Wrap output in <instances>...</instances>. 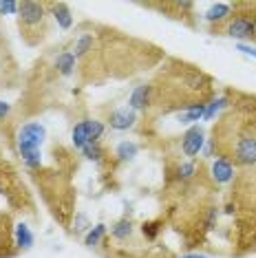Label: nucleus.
<instances>
[{"instance_id": "15", "label": "nucleus", "mask_w": 256, "mask_h": 258, "mask_svg": "<svg viewBox=\"0 0 256 258\" xmlns=\"http://www.w3.org/2000/svg\"><path fill=\"white\" fill-rule=\"evenodd\" d=\"M203 113H206V106L188 108V110H183V113H179V121H181V124H192V121H199Z\"/></svg>"}, {"instance_id": "16", "label": "nucleus", "mask_w": 256, "mask_h": 258, "mask_svg": "<svg viewBox=\"0 0 256 258\" xmlns=\"http://www.w3.org/2000/svg\"><path fill=\"white\" fill-rule=\"evenodd\" d=\"M89 142H91V139H89V133H86V124L82 121V124H78L73 128V144H75V148L82 150Z\"/></svg>"}, {"instance_id": "13", "label": "nucleus", "mask_w": 256, "mask_h": 258, "mask_svg": "<svg viewBox=\"0 0 256 258\" xmlns=\"http://www.w3.org/2000/svg\"><path fill=\"white\" fill-rule=\"evenodd\" d=\"M49 9L53 11L57 25H60L62 29H71L73 18H71V11H69V5H64V3H51Z\"/></svg>"}, {"instance_id": "11", "label": "nucleus", "mask_w": 256, "mask_h": 258, "mask_svg": "<svg viewBox=\"0 0 256 258\" xmlns=\"http://www.w3.org/2000/svg\"><path fill=\"white\" fill-rule=\"evenodd\" d=\"M212 179L217 183H228L234 179V166L225 159H217L212 163Z\"/></svg>"}, {"instance_id": "17", "label": "nucleus", "mask_w": 256, "mask_h": 258, "mask_svg": "<svg viewBox=\"0 0 256 258\" xmlns=\"http://www.w3.org/2000/svg\"><path fill=\"white\" fill-rule=\"evenodd\" d=\"M55 67L60 69L62 75H69V73H71L73 69H75V53H62L60 57H57Z\"/></svg>"}, {"instance_id": "20", "label": "nucleus", "mask_w": 256, "mask_h": 258, "mask_svg": "<svg viewBox=\"0 0 256 258\" xmlns=\"http://www.w3.org/2000/svg\"><path fill=\"white\" fill-rule=\"evenodd\" d=\"M137 155V144H133V142H121L117 146V157L119 159H133V157Z\"/></svg>"}, {"instance_id": "7", "label": "nucleus", "mask_w": 256, "mask_h": 258, "mask_svg": "<svg viewBox=\"0 0 256 258\" xmlns=\"http://www.w3.org/2000/svg\"><path fill=\"white\" fill-rule=\"evenodd\" d=\"M14 256V230L9 214L0 212V258Z\"/></svg>"}, {"instance_id": "21", "label": "nucleus", "mask_w": 256, "mask_h": 258, "mask_svg": "<svg viewBox=\"0 0 256 258\" xmlns=\"http://www.w3.org/2000/svg\"><path fill=\"white\" fill-rule=\"evenodd\" d=\"M82 152H84V157H89V159H95V161H100L102 157H104V150L100 148V144H97V142H89L82 148Z\"/></svg>"}, {"instance_id": "9", "label": "nucleus", "mask_w": 256, "mask_h": 258, "mask_svg": "<svg viewBox=\"0 0 256 258\" xmlns=\"http://www.w3.org/2000/svg\"><path fill=\"white\" fill-rule=\"evenodd\" d=\"M230 16H232V5H228V3H217L206 11V20L210 22V25H217L214 31H217L221 25H225Z\"/></svg>"}, {"instance_id": "3", "label": "nucleus", "mask_w": 256, "mask_h": 258, "mask_svg": "<svg viewBox=\"0 0 256 258\" xmlns=\"http://www.w3.org/2000/svg\"><path fill=\"white\" fill-rule=\"evenodd\" d=\"M46 9L49 5L44 3H33L25 0L18 5V22H20V33L27 44H38L46 33Z\"/></svg>"}, {"instance_id": "23", "label": "nucleus", "mask_w": 256, "mask_h": 258, "mask_svg": "<svg viewBox=\"0 0 256 258\" xmlns=\"http://www.w3.org/2000/svg\"><path fill=\"white\" fill-rule=\"evenodd\" d=\"M18 11V3H0V14H16Z\"/></svg>"}, {"instance_id": "1", "label": "nucleus", "mask_w": 256, "mask_h": 258, "mask_svg": "<svg viewBox=\"0 0 256 258\" xmlns=\"http://www.w3.org/2000/svg\"><path fill=\"white\" fill-rule=\"evenodd\" d=\"M232 166L249 168L256 163V97L238 95L212 128L210 155Z\"/></svg>"}, {"instance_id": "22", "label": "nucleus", "mask_w": 256, "mask_h": 258, "mask_svg": "<svg viewBox=\"0 0 256 258\" xmlns=\"http://www.w3.org/2000/svg\"><path fill=\"white\" fill-rule=\"evenodd\" d=\"M195 163H183V166L181 168H179V177H181V179H190L192 177V174H195Z\"/></svg>"}, {"instance_id": "5", "label": "nucleus", "mask_w": 256, "mask_h": 258, "mask_svg": "<svg viewBox=\"0 0 256 258\" xmlns=\"http://www.w3.org/2000/svg\"><path fill=\"white\" fill-rule=\"evenodd\" d=\"M44 126L38 124V121H31V124L22 126L18 133V150L22 155V159L29 168H40V146L44 142Z\"/></svg>"}, {"instance_id": "19", "label": "nucleus", "mask_w": 256, "mask_h": 258, "mask_svg": "<svg viewBox=\"0 0 256 258\" xmlns=\"http://www.w3.org/2000/svg\"><path fill=\"white\" fill-rule=\"evenodd\" d=\"M133 234V227H131V221H119V223H115V227H113V236L117 238V240H124L128 238Z\"/></svg>"}, {"instance_id": "10", "label": "nucleus", "mask_w": 256, "mask_h": 258, "mask_svg": "<svg viewBox=\"0 0 256 258\" xmlns=\"http://www.w3.org/2000/svg\"><path fill=\"white\" fill-rule=\"evenodd\" d=\"M133 124H135V110L128 106L115 110V113L110 115V126H113L115 131H126V128H131Z\"/></svg>"}, {"instance_id": "27", "label": "nucleus", "mask_w": 256, "mask_h": 258, "mask_svg": "<svg viewBox=\"0 0 256 258\" xmlns=\"http://www.w3.org/2000/svg\"><path fill=\"white\" fill-rule=\"evenodd\" d=\"M181 258H208V256H203V254H188V256H181Z\"/></svg>"}, {"instance_id": "28", "label": "nucleus", "mask_w": 256, "mask_h": 258, "mask_svg": "<svg viewBox=\"0 0 256 258\" xmlns=\"http://www.w3.org/2000/svg\"><path fill=\"white\" fill-rule=\"evenodd\" d=\"M254 38H256V25H254Z\"/></svg>"}, {"instance_id": "18", "label": "nucleus", "mask_w": 256, "mask_h": 258, "mask_svg": "<svg viewBox=\"0 0 256 258\" xmlns=\"http://www.w3.org/2000/svg\"><path fill=\"white\" fill-rule=\"evenodd\" d=\"M104 234H106V227H104V225H95L89 234H86L84 243L89 245V247H95V245H100V240L104 238Z\"/></svg>"}, {"instance_id": "26", "label": "nucleus", "mask_w": 256, "mask_h": 258, "mask_svg": "<svg viewBox=\"0 0 256 258\" xmlns=\"http://www.w3.org/2000/svg\"><path fill=\"white\" fill-rule=\"evenodd\" d=\"M9 113V104H5V102H0V119H3L5 115Z\"/></svg>"}, {"instance_id": "25", "label": "nucleus", "mask_w": 256, "mask_h": 258, "mask_svg": "<svg viewBox=\"0 0 256 258\" xmlns=\"http://www.w3.org/2000/svg\"><path fill=\"white\" fill-rule=\"evenodd\" d=\"M238 51H243V53H247V55H252V57H256V49H252V46H245V44H238Z\"/></svg>"}, {"instance_id": "4", "label": "nucleus", "mask_w": 256, "mask_h": 258, "mask_svg": "<svg viewBox=\"0 0 256 258\" xmlns=\"http://www.w3.org/2000/svg\"><path fill=\"white\" fill-rule=\"evenodd\" d=\"M254 25H256V3H234L232 5V16L225 25L217 29V33L230 38H254Z\"/></svg>"}, {"instance_id": "14", "label": "nucleus", "mask_w": 256, "mask_h": 258, "mask_svg": "<svg viewBox=\"0 0 256 258\" xmlns=\"http://www.w3.org/2000/svg\"><path fill=\"white\" fill-rule=\"evenodd\" d=\"M16 238H18V247H22V249H29L33 245V236L25 223H20V225L16 227Z\"/></svg>"}, {"instance_id": "6", "label": "nucleus", "mask_w": 256, "mask_h": 258, "mask_svg": "<svg viewBox=\"0 0 256 258\" xmlns=\"http://www.w3.org/2000/svg\"><path fill=\"white\" fill-rule=\"evenodd\" d=\"M234 201L247 216H256V163L234 181Z\"/></svg>"}, {"instance_id": "24", "label": "nucleus", "mask_w": 256, "mask_h": 258, "mask_svg": "<svg viewBox=\"0 0 256 258\" xmlns=\"http://www.w3.org/2000/svg\"><path fill=\"white\" fill-rule=\"evenodd\" d=\"M86 227H89V223H86V219H84L82 214H80V216H78V223H75V232H84Z\"/></svg>"}, {"instance_id": "12", "label": "nucleus", "mask_w": 256, "mask_h": 258, "mask_svg": "<svg viewBox=\"0 0 256 258\" xmlns=\"http://www.w3.org/2000/svg\"><path fill=\"white\" fill-rule=\"evenodd\" d=\"M131 108L137 110V108H150V84H144V86H137L131 95Z\"/></svg>"}, {"instance_id": "8", "label": "nucleus", "mask_w": 256, "mask_h": 258, "mask_svg": "<svg viewBox=\"0 0 256 258\" xmlns=\"http://www.w3.org/2000/svg\"><path fill=\"white\" fill-rule=\"evenodd\" d=\"M201 146H203V131H201L199 126L188 128V131H185V135H183V139H181V150H183V155H188V157L199 155Z\"/></svg>"}, {"instance_id": "2", "label": "nucleus", "mask_w": 256, "mask_h": 258, "mask_svg": "<svg viewBox=\"0 0 256 258\" xmlns=\"http://www.w3.org/2000/svg\"><path fill=\"white\" fill-rule=\"evenodd\" d=\"M212 97V80L192 64L170 60L150 84V108L157 113H174L195 106H206Z\"/></svg>"}]
</instances>
